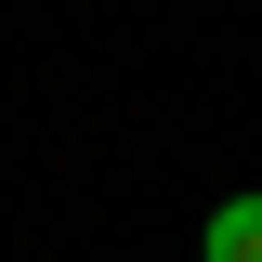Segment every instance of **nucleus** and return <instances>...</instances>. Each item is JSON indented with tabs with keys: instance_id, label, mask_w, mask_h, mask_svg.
<instances>
[{
	"instance_id": "1",
	"label": "nucleus",
	"mask_w": 262,
	"mask_h": 262,
	"mask_svg": "<svg viewBox=\"0 0 262 262\" xmlns=\"http://www.w3.org/2000/svg\"><path fill=\"white\" fill-rule=\"evenodd\" d=\"M196 262H262V196H223L210 236H196Z\"/></svg>"
}]
</instances>
